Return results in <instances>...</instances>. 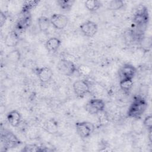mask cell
Listing matches in <instances>:
<instances>
[{
    "mask_svg": "<svg viewBox=\"0 0 152 152\" xmlns=\"http://www.w3.org/2000/svg\"><path fill=\"white\" fill-rule=\"evenodd\" d=\"M20 42V37L15 30H11L6 35L4 39L5 45L8 47L14 48L18 45Z\"/></svg>",
    "mask_w": 152,
    "mask_h": 152,
    "instance_id": "13",
    "label": "cell"
},
{
    "mask_svg": "<svg viewBox=\"0 0 152 152\" xmlns=\"http://www.w3.org/2000/svg\"><path fill=\"white\" fill-rule=\"evenodd\" d=\"M137 73L136 68L129 64H124L119 71V75L120 80L122 79H130L133 80Z\"/></svg>",
    "mask_w": 152,
    "mask_h": 152,
    "instance_id": "11",
    "label": "cell"
},
{
    "mask_svg": "<svg viewBox=\"0 0 152 152\" xmlns=\"http://www.w3.org/2000/svg\"><path fill=\"white\" fill-rule=\"evenodd\" d=\"M58 71L65 76H71L77 71V67L73 62L66 59H61L57 64Z\"/></svg>",
    "mask_w": 152,
    "mask_h": 152,
    "instance_id": "4",
    "label": "cell"
},
{
    "mask_svg": "<svg viewBox=\"0 0 152 152\" xmlns=\"http://www.w3.org/2000/svg\"><path fill=\"white\" fill-rule=\"evenodd\" d=\"M36 75L41 83L45 84L49 82L53 77V71L48 66H42L36 69Z\"/></svg>",
    "mask_w": 152,
    "mask_h": 152,
    "instance_id": "10",
    "label": "cell"
},
{
    "mask_svg": "<svg viewBox=\"0 0 152 152\" xmlns=\"http://www.w3.org/2000/svg\"><path fill=\"white\" fill-rule=\"evenodd\" d=\"M37 24L40 31L43 33H46L49 30L51 24L50 18L44 15L40 16L38 18Z\"/></svg>",
    "mask_w": 152,
    "mask_h": 152,
    "instance_id": "16",
    "label": "cell"
},
{
    "mask_svg": "<svg viewBox=\"0 0 152 152\" xmlns=\"http://www.w3.org/2000/svg\"><path fill=\"white\" fill-rule=\"evenodd\" d=\"M133 86V80L130 79H122L119 81V86L122 90L125 93L129 92Z\"/></svg>",
    "mask_w": 152,
    "mask_h": 152,
    "instance_id": "20",
    "label": "cell"
},
{
    "mask_svg": "<svg viewBox=\"0 0 152 152\" xmlns=\"http://www.w3.org/2000/svg\"><path fill=\"white\" fill-rule=\"evenodd\" d=\"M73 90L76 96L83 98L90 91V87L88 82L85 80H78L75 81L72 85Z\"/></svg>",
    "mask_w": 152,
    "mask_h": 152,
    "instance_id": "7",
    "label": "cell"
},
{
    "mask_svg": "<svg viewBox=\"0 0 152 152\" xmlns=\"http://www.w3.org/2000/svg\"><path fill=\"white\" fill-rule=\"evenodd\" d=\"M7 58L11 62H18L21 59V53L20 50L18 49L12 50L7 55Z\"/></svg>",
    "mask_w": 152,
    "mask_h": 152,
    "instance_id": "21",
    "label": "cell"
},
{
    "mask_svg": "<svg viewBox=\"0 0 152 152\" xmlns=\"http://www.w3.org/2000/svg\"><path fill=\"white\" fill-rule=\"evenodd\" d=\"M21 16L18 19L15 28L17 30L22 31L28 28L31 24V15L30 13H20Z\"/></svg>",
    "mask_w": 152,
    "mask_h": 152,
    "instance_id": "12",
    "label": "cell"
},
{
    "mask_svg": "<svg viewBox=\"0 0 152 152\" xmlns=\"http://www.w3.org/2000/svg\"><path fill=\"white\" fill-rule=\"evenodd\" d=\"M1 151H7L8 149L15 148L21 144V141L18 137L10 131H5L1 134Z\"/></svg>",
    "mask_w": 152,
    "mask_h": 152,
    "instance_id": "3",
    "label": "cell"
},
{
    "mask_svg": "<svg viewBox=\"0 0 152 152\" xmlns=\"http://www.w3.org/2000/svg\"><path fill=\"white\" fill-rule=\"evenodd\" d=\"M80 28L84 36L88 37H92L97 33L98 26L95 22L88 20L83 23L80 26Z\"/></svg>",
    "mask_w": 152,
    "mask_h": 152,
    "instance_id": "9",
    "label": "cell"
},
{
    "mask_svg": "<svg viewBox=\"0 0 152 152\" xmlns=\"http://www.w3.org/2000/svg\"><path fill=\"white\" fill-rule=\"evenodd\" d=\"M61 45V41L56 37H52L47 40L45 43V48L49 52L54 53L59 49Z\"/></svg>",
    "mask_w": 152,
    "mask_h": 152,
    "instance_id": "15",
    "label": "cell"
},
{
    "mask_svg": "<svg viewBox=\"0 0 152 152\" xmlns=\"http://www.w3.org/2000/svg\"><path fill=\"white\" fill-rule=\"evenodd\" d=\"M105 108L104 102L100 99H91L86 104L85 109L90 115H96L104 110Z\"/></svg>",
    "mask_w": 152,
    "mask_h": 152,
    "instance_id": "6",
    "label": "cell"
},
{
    "mask_svg": "<svg viewBox=\"0 0 152 152\" xmlns=\"http://www.w3.org/2000/svg\"><path fill=\"white\" fill-rule=\"evenodd\" d=\"M144 126L148 130H151L152 128V116L151 115H147L143 121Z\"/></svg>",
    "mask_w": 152,
    "mask_h": 152,
    "instance_id": "26",
    "label": "cell"
},
{
    "mask_svg": "<svg viewBox=\"0 0 152 152\" xmlns=\"http://www.w3.org/2000/svg\"><path fill=\"white\" fill-rule=\"evenodd\" d=\"M75 1L74 0H58L57 1V3L59 7L65 11H69L72 5H74Z\"/></svg>",
    "mask_w": 152,
    "mask_h": 152,
    "instance_id": "23",
    "label": "cell"
},
{
    "mask_svg": "<svg viewBox=\"0 0 152 152\" xmlns=\"http://www.w3.org/2000/svg\"><path fill=\"white\" fill-rule=\"evenodd\" d=\"M84 5L89 11L94 12L98 10L102 7V4L100 1L88 0L85 1Z\"/></svg>",
    "mask_w": 152,
    "mask_h": 152,
    "instance_id": "19",
    "label": "cell"
},
{
    "mask_svg": "<svg viewBox=\"0 0 152 152\" xmlns=\"http://www.w3.org/2000/svg\"><path fill=\"white\" fill-rule=\"evenodd\" d=\"M23 152H33V151H43V146H39L36 144H27L21 150Z\"/></svg>",
    "mask_w": 152,
    "mask_h": 152,
    "instance_id": "24",
    "label": "cell"
},
{
    "mask_svg": "<svg viewBox=\"0 0 152 152\" xmlns=\"http://www.w3.org/2000/svg\"><path fill=\"white\" fill-rule=\"evenodd\" d=\"M50 24L57 30H62L68 23V18L62 14H53L50 18Z\"/></svg>",
    "mask_w": 152,
    "mask_h": 152,
    "instance_id": "8",
    "label": "cell"
},
{
    "mask_svg": "<svg viewBox=\"0 0 152 152\" xmlns=\"http://www.w3.org/2000/svg\"><path fill=\"white\" fill-rule=\"evenodd\" d=\"M39 1H24L22 8L21 11V13H30V11L34 9L39 3Z\"/></svg>",
    "mask_w": 152,
    "mask_h": 152,
    "instance_id": "18",
    "label": "cell"
},
{
    "mask_svg": "<svg viewBox=\"0 0 152 152\" xmlns=\"http://www.w3.org/2000/svg\"><path fill=\"white\" fill-rule=\"evenodd\" d=\"M77 72H78L80 75L86 76L90 74L91 69L89 66L86 65H81L77 67Z\"/></svg>",
    "mask_w": 152,
    "mask_h": 152,
    "instance_id": "25",
    "label": "cell"
},
{
    "mask_svg": "<svg viewBox=\"0 0 152 152\" xmlns=\"http://www.w3.org/2000/svg\"><path fill=\"white\" fill-rule=\"evenodd\" d=\"M7 118L8 123L11 126L13 127H17L21 122V115L17 110H12L8 113Z\"/></svg>",
    "mask_w": 152,
    "mask_h": 152,
    "instance_id": "14",
    "label": "cell"
},
{
    "mask_svg": "<svg viewBox=\"0 0 152 152\" xmlns=\"http://www.w3.org/2000/svg\"><path fill=\"white\" fill-rule=\"evenodd\" d=\"M44 129L49 134H55L58 132V122L53 119L48 120L44 124Z\"/></svg>",
    "mask_w": 152,
    "mask_h": 152,
    "instance_id": "17",
    "label": "cell"
},
{
    "mask_svg": "<svg viewBox=\"0 0 152 152\" xmlns=\"http://www.w3.org/2000/svg\"><path fill=\"white\" fill-rule=\"evenodd\" d=\"M149 12L148 8L142 5H140L134 14L132 21L136 27L143 29L145 28L149 22Z\"/></svg>",
    "mask_w": 152,
    "mask_h": 152,
    "instance_id": "2",
    "label": "cell"
},
{
    "mask_svg": "<svg viewBox=\"0 0 152 152\" xmlns=\"http://www.w3.org/2000/svg\"><path fill=\"white\" fill-rule=\"evenodd\" d=\"M75 125L77 132L81 138H88L95 129L94 124L88 121L77 122Z\"/></svg>",
    "mask_w": 152,
    "mask_h": 152,
    "instance_id": "5",
    "label": "cell"
},
{
    "mask_svg": "<svg viewBox=\"0 0 152 152\" xmlns=\"http://www.w3.org/2000/svg\"><path fill=\"white\" fill-rule=\"evenodd\" d=\"M124 7V2L121 0H113L109 2L108 8L110 10L117 11Z\"/></svg>",
    "mask_w": 152,
    "mask_h": 152,
    "instance_id": "22",
    "label": "cell"
},
{
    "mask_svg": "<svg viewBox=\"0 0 152 152\" xmlns=\"http://www.w3.org/2000/svg\"><path fill=\"white\" fill-rule=\"evenodd\" d=\"M7 20V14H5V12H3L2 11H1L0 12V27H2L5 24Z\"/></svg>",
    "mask_w": 152,
    "mask_h": 152,
    "instance_id": "27",
    "label": "cell"
},
{
    "mask_svg": "<svg viewBox=\"0 0 152 152\" xmlns=\"http://www.w3.org/2000/svg\"><path fill=\"white\" fill-rule=\"evenodd\" d=\"M148 103L144 98L141 96L134 97L128 108L127 112L128 117L136 119H140L145 112Z\"/></svg>",
    "mask_w": 152,
    "mask_h": 152,
    "instance_id": "1",
    "label": "cell"
}]
</instances>
